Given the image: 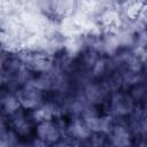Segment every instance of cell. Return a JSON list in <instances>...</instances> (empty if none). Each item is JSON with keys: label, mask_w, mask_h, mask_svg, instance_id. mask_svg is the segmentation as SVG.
<instances>
[{"label": "cell", "mask_w": 147, "mask_h": 147, "mask_svg": "<svg viewBox=\"0 0 147 147\" xmlns=\"http://www.w3.org/2000/svg\"><path fill=\"white\" fill-rule=\"evenodd\" d=\"M37 133L40 139H45V140H54L59 137V132L55 125H53L51 121L40 122L37 129Z\"/></svg>", "instance_id": "obj_1"}, {"label": "cell", "mask_w": 147, "mask_h": 147, "mask_svg": "<svg viewBox=\"0 0 147 147\" xmlns=\"http://www.w3.org/2000/svg\"><path fill=\"white\" fill-rule=\"evenodd\" d=\"M138 20L141 22L142 25H145L147 28V3H144V6L141 8V11L139 14Z\"/></svg>", "instance_id": "obj_2"}]
</instances>
